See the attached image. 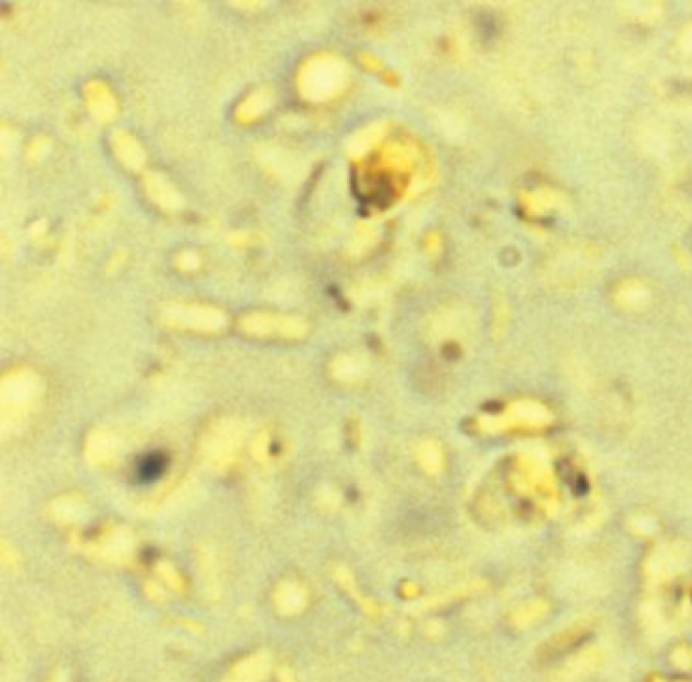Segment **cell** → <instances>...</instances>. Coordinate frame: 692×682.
Segmentation results:
<instances>
[{
  "label": "cell",
  "instance_id": "obj_1",
  "mask_svg": "<svg viewBox=\"0 0 692 682\" xmlns=\"http://www.w3.org/2000/svg\"><path fill=\"white\" fill-rule=\"evenodd\" d=\"M166 470V457L162 453H151L140 459L136 465V475L140 481H155Z\"/></svg>",
  "mask_w": 692,
  "mask_h": 682
}]
</instances>
